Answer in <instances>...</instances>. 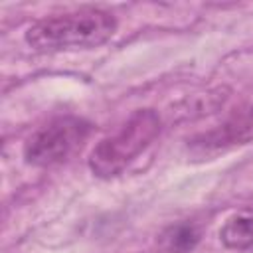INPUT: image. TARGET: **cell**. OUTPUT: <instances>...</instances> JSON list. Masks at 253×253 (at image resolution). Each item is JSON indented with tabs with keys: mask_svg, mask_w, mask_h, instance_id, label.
Wrapping results in <instances>:
<instances>
[{
	"mask_svg": "<svg viewBox=\"0 0 253 253\" xmlns=\"http://www.w3.org/2000/svg\"><path fill=\"white\" fill-rule=\"evenodd\" d=\"M117 32V18L101 8H81L45 16L26 32V43L36 51L91 49L107 43Z\"/></svg>",
	"mask_w": 253,
	"mask_h": 253,
	"instance_id": "6da1fadb",
	"label": "cell"
},
{
	"mask_svg": "<svg viewBox=\"0 0 253 253\" xmlns=\"http://www.w3.org/2000/svg\"><path fill=\"white\" fill-rule=\"evenodd\" d=\"M160 134V117L152 109L134 111L111 136L103 138L89 156V168L99 178L119 176Z\"/></svg>",
	"mask_w": 253,
	"mask_h": 253,
	"instance_id": "7a4b0ae2",
	"label": "cell"
},
{
	"mask_svg": "<svg viewBox=\"0 0 253 253\" xmlns=\"http://www.w3.org/2000/svg\"><path fill=\"white\" fill-rule=\"evenodd\" d=\"M91 125L77 117H59L38 128L24 144V158L32 166H53L67 160L89 136Z\"/></svg>",
	"mask_w": 253,
	"mask_h": 253,
	"instance_id": "3957f363",
	"label": "cell"
},
{
	"mask_svg": "<svg viewBox=\"0 0 253 253\" xmlns=\"http://www.w3.org/2000/svg\"><path fill=\"white\" fill-rule=\"evenodd\" d=\"M249 142H253V103L233 111L215 128L194 136L188 140V146L198 156H210Z\"/></svg>",
	"mask_w": 253,
	"mask_h": 253,
	"instance_id": "277c9868",
	"label": "cell"
},
{
	"mask_svg": "<svg viewBox=\"0 0 253 253\" xmlns=\"http://www.w3.org/2000/svg\"><path fill=\"white\" fill-rule=\"evenodd\" d=\"M219 239L229 249L251 251L253 249V210H241L229 215L219 229Z\"/></svg>",
	"mask_w": 253,
	"mask_h": 253,
	"instance_id": "5b68a950",
	"label": "cell"
},
{
	"mask_svg": "<svg viewBox=\"0 0 253 253\" xmlns=\"http://www.w3.org/2000/svg\"><path fill=\"white\" fill-rule=\"evenodd\" d=\"M160 241L166 253H190L200 241V231L192 223H176L162 233Z\"/></svg>",
	"mask_w": 253,
	"mask_h": 253,
	"instance_id": "8992f818",
	"label": "cell"
}]
</instances>
